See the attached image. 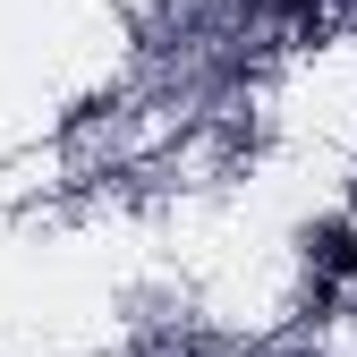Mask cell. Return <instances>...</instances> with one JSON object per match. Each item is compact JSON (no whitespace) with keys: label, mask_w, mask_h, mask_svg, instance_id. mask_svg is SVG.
I'll list each match as a JSON object with an SVG mask.
<instances>
[{"label":"cell","mask_w":357,"mask_h":357,"mask_svg":"<svg viewBox=\"0 0 357 357\" xmlns=\"http://www.w3.org/2000/svg\"><path fill=\"white\" fill-rule=\"evenodd\" d=\"M324 273L332 281H357V230H332L324 238Z\"/></svg>","instance_id":"obj_1"},{"label":"cell","mask_w":357,"mask_h":357,"mask_svg":"<svg viewBox=\"0 0 357 357\" xmlns=\"http://www.w3.org/2000/svg\"><path fill=\"white\" fill-rule=\"evenodd\" d=\"M255 9H281V17H306L315 0H255Z\"/></svg>","instance_id":"obj_2"}]
</instances>
